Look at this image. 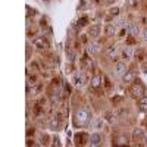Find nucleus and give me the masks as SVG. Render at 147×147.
<instances>
[{
	"label": "nucleus",
	"instance_id": "1",
	"mask_svg": "<svg viewBox=\"0 0 147 147\" xmlns=\"http://www.w3.org/2000/svg\"><path fill=\"white\" fill-rule=\"evenodd\" d=\"M90 121H91V113H90L88 107L80 109L75 113V116H74V124H75V127H87L90 124Z\"/></svg>",
	"mask_w": 147,
	"mask_h": 147
},
{
	"label": "nucleus",
	"instance_id": "2",
	"mask_svg": "<svg viewBox=\"0 0 147 147\" xmlns=\"http://www.w3.org/2000/svg\"><path fill=\"white\" fill-rule=\"evenodd\" d=\"M32 44H34L35 47H38V49H49V47H50V43H49L43 35L34 37V38H32Z\"/></svg>",
	"mask_w": 147,
	"mask_h": 147
},
{
	"label": "nucleus",
	"instance_id": "3",
	"mask_svg": "<svg viewBox=\"0 0 147 147\" xmlns=\"http://www.w3.org/2000/svg\"><path fill=\"white\" fill-rule=\"evenodd\" d=\"M100 143H102V136L99 132H93L90 136V138H88V144L96 147V146H100Z\"/></svg>",
	"mask_w": 147,
	"mask_h": 147
},
{
	"label": "nucleus",
	"instance_id": "4",
	"mask_svg": "<svg viewBox=\"0 0 147 147\" xmlns=\"http://www.w3.org/2000/svg\"><path fill=\"white\" fill-rule=\"evenodd\" d=\"M100 31H102V27L99 24H94V25H91L90 30H88V35L93 37V38H97V37L100 35Z\"/></svg>",
	"mask_w": 147,
	"mask_h": 147
},
{
	"label": "nucleus",
	"instance_id": "5",
	"mask_svg": "<svg viewBox=\"0 0 147 147\" xmlns=\"http://www.w3.org/2000/svg\"><path fill=\"white\" fill-rule=\"evenodd\" d=\"M125 72H127V65L124 62H118L115 65V75L116 77H122Z\"/></svg>",
	"mask_w": 147,
	"mask_h": 147
},
{
	"label": "nucleus",
	"instance_id": "6",
	"mask_svg": "<svg viewBox=\"0 0 147 147\" xmlns=\"http://www.w3.org/2000/svg\"><path fill=\"white\" fill-rule=\"evenodd\" d=\"M128 34L129 35H132V37H137L138 34H140V25L138 24H129L128 25Z\"/></svg>",
	"mask_w": 147,
	"mask_h": 147
},
{
	"label": "nucleus",
	"instance_id": "7",
	"mask_svg": "<svg viewBox=\"0 0 147 147\" xmlns=\"http://www.w3.org/2000/svg\"><path fill=\"white\" fill-rule=\"evenodd\" d=\"M116 55H118V44L109 46V47H107V50H106V56L110 57V59H115Z\"/></svg>",
	"mask_w": 147,
	"mask_h": 147
},
{
	"label": "nucleus",
	"instance_id": "8",
	"mask_svg": "<svg viewBox=\"0 0 147 147\" xmlns=\"http://www.w3.org/2000/svg\"><path fill=\"white\" fill-rule=\"evenodd\" d=\"M72 82H74V85H77V87H81V85L84 84V75H82V72H77L75 75H74V78H72Z\"/></svg>",
	"mask_w": 147,
	"mask_h": 147
},
{
	"label": "nucleus",
	"instance_id": "9",
	"mask_svg": "<svg viewBox=\"0 0 147 147\" xmlns=\"http://www.w3.org/2000/svg\"><path fill=\"white\" fill-rule=\"evenodd\" d=\"M105 32H106L107 37H113L118 32V28L115 27V24H107V25L105 27Z\"/></svg>",
	"mask_w": 147,
	"mask_h": 147
},
{
	"label": "nucleus",
	"instance_id": "10",
	"mask_svg": "<svg viewBox=\"0 0 147 147\" xmlns=\"http://www.w3.org/2000/svg\"><path fill=\"white\" fill-rule=\"evenodd\" d=\"M131 93H132V96H134V97H141V96L144 94V88H143V85H141V84L134 85L132 90H131Z\"/></svg>",
	"mask_w": 147,
	"mask_h": 147
},
{
	"label": "nucleus",
	"instance_id": "11",
	"mask_svg": "<svg viewBox=\"0 0 147 147\" xmlns=\"http://www.w3.org/2000/svg\"><path fill=\"white\" fill-rule=\"evenodd\" d=\"M134 78H136V75H134V72H132V71H127L124 75H122V81H124L125 84H127V82H132Z\"/></svg>",
	"mask_w": 147,
	"mask_h": 147
},
{
	"label": "nucleus",
	"instance_id": "12",
	"mask_svg": "<svg viewBox=\"0 0 147 147\" xmlns=\"http://www.w3.org/2000/svg\"><path fill=\"white\" fill-rule=\"evenodd\" d=\"M122 55H124V57H125L127 60L132 59V56H134V49H132V47H125L124 52H122Z\"/></svg>",
	"mask_w": 147,
	"mask_h": 147
},
{
	"label": "nucleus",
	"instance_id": "13",
	"mask_svg": "<svg viewBox=\"0 0 147 147\" xmlns=\"http://www.w3.org/2000/svg\"><path fill=\"white\" fill-rule=\"evenodd\" d=\"M138 106H140V110H141V112H146V110H147V96H141V97H140Z\"/></svg>",
	"mask_w": 147,
	"mask_h": 147
},
{
	"label": "nucleus",
	"instance_id": "14",
	"mask_svg": "<svg viewBox=\"0 0 147 147\" xmlns=\"http://www.w3.org/2000/svg\"><path fill=\"white\" fill-rule=\"evenodd\" d=\"M100 82H102V78L97 75V77H94V78L91 80L90 84H91V87H93V88H99V87H100Z\"/></svg>",
	"mask_w": 147,
	"mask_h": 147
},
{
	"label": "nucleus",
	"instance_id": "15",
	"mask_svg": "<svg viewBox=\"0 0 147 147\" xmlns=\"http://www.w3.org/2000/svg\"><path fill=\"white\" fill-rule=\"evenodd\" d=\"M97 47H99V43H91L88 47H87V53L88 55H94L97 52Z\"/></svg>",
	"mask_w": 147,
	"mask_h": 147
},
{
	"label": "nucleus",
	"instance_id": "16",
	"mask_svg": "<svg viewBox=\"0 0 147 147\" xmlns=\"http://www.w3.org/2000/svg\"><path fill=\"white\" fill-rule=\"evenodd\" d=\"M93 127H94L96 129H99V128H102V127H103V121H102L100 118H94V122H93Z\"/></svg>",
	"mask_w": 147,
	"mask_h": 147
},
{
	"label": "nucleus",
	"instance_id": "17",
	"mask_svg": "<svg viewBox=\"0 0 147 147\" xmlns=\"http://www.w3.org/2000/svg\"><path fill=\"white\" fill-rule=\"evenodd\" d=\"M143 136H144V131L141 128H136V129H134V137H136V138H141Z\"/></svg>",
	"mask_w": 147,
	"mask_h": 147
},
{
	"label": "nucleus",
	"instance_id": "18",
	"mask_svg": "<svg viewBox=\"0 0 147 147\" xmlns=\"http://www.w3.org/2000/svg\"><path fill=\"white\" fill-rule=\"evenodd\" d=\"M127 143H128V140L125 137H119L118 141H116V144H127Z\"/></svg>",
	"mask_w": 147,
	"mask_h": 147
},
{
	"label": "nucleus",
	"instance_id": "19",
	"mask_svg": "<svg viewBox=\"0 0 147 147\" xmlns=\"http://www.w3.org/2000/svg\"><path fill=\"white\" fill-rule=\"evenodd\" d=\"M49 125H50V128H52V129H55V128H57V122H55V119L52 118V119H50V122H49Z\"/></svg>",
	"mask_w": 147,
	"mask_h": 147
},
{
	"label": "nucleus",
	"instance_id": "20",
	"mask_svg": "<svg viewBox=\"0 0 147 147\" xmlns=\"http://www.w3.org/2000/svg\"><path fill=\"white\" fill-rule=\"evenodd\" d=\"M119 13V9L118 7H113V9H110V15H112V16H116Z\"/></svg>",
	"mask_w": 147,
	"mask_h": 147
},
{
	"label": "nucleus",
	"instance_id": "21",
	"mask_svg": "<svg viewBox=\"0 0 147 147\" xmlns=\"http://www.w3.org/2000/svg\"><path fill=\"white\" fill-rule=\"evenodd\" d=\"M60 140H59V137H55L53 138V146H60V143H59Z\"/></svg>",
	"mask_w": 147,
	"mask_h": 147
},
{
	"label": "nucleus",
	"instance_id": "22",
	"mask_svg": "<svg viewBox=\"0 0 147 147\" xmlns=\"http://www.w3.org/2000/svg\"><path fill=\"white\" fill-rule=\"evenodd\" d=\"M68 57H69V62H74V57H75V55H74V53H69Z\"/></svg>",
	"mask_w": 147,
	"mask_h": 147
},
{
	"label": "nucleus",
	"instance_id": "23",
	"mask_svg": "<svg viewBox=\"0 0 147 147\" xmlns=\"http://www.w3.org/2000/svg\"><path fill=\"white\" fill-rule=\"evenodd\" d=\"M143 40L147 43V30H144V34H143Z\"/></svg>",
	"mask_w": 147,
	"mask_h": 147
},
{
	"label": "nucleus",
	"instance_id": "24",
	"mask_svg": "<svg viewBox=\"0 0 147 147\" xmlns=\"http://www.w3.org/2000/svg\"><path fill=\"white\" fill-rule=\"evenodd\" d=\"M116 0H107V3H115Z\"/></svg>",
	"mask_w": 147,
	"mask_h": 147
}]
</instances>
